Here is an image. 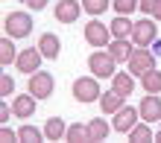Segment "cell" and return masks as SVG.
Listing matches in <instances>:
<instances>
[{"label": "cell", "mask_w": 161, "mask_h": 143, "mask_svg": "<svg viewBox=\"0 0 161 143\" xmlns=\"http://www.w3.org/2000/svg\"><path fill=\"white\" fill-rule=\"evenodd\" d=\"M70 93H73V99H76V102H82V105L100 102V97H103V91H100V79H97L94 73H91V76H79V79L73 82Z\"/></svg>", "instance_id": "1"}, {"label": "cell", "mask_w": 161, "mask_h": 143, "mask_svg": "<svg viewBox=\"0 0 161 143\" xmlns=\"http://www.w3.org/2000/svg\"><path fill=\"white\" fill-rule=\"evenodd\" d=\"M88 70L97 76V79H111L117 73V61L108 50H94L88 56Z\"/></svg>", "instance_id": "2"}, {"label": "cell", "mask_w": 161, "mask_h": 143, "mask_svg": "<svg viewBox=\"0 0 161 143\" xmlns=\"http://www.w3.org/2000/svg\"><path fill=\"white\" fill-rule=\"evenodd\" d=\"M3 29H6L9 38L21 41V38L32 35V15L30 12H9L6 21H3Z\"/></svg>", "instance_id": "3"}, {"label": "cell", "mask_w": 161, "mask_h": 143, "mask_svg": "<svg viewBox=\"0 0 161 143\" xmlns=\"http://www.w3.org/2000/svg\"><path fill=\"white\" fill-rule=\"evenodd\" d=\"M155 38H158V21L153 15L135 21V26H132V41H135V47H149Z\"/></svg>", "instance_id": "4"}, {"label": "cell", "mask_w": 161, "mask_h": 143, "mask_svg": "<svg viewBox=\"0 0 161 143\" xmlns=\"http://www.w3.org/2000/svg\"><path fill=\"white\" fill-rule=\"evenodd\" d=\"M129 73L135 76V79H141L144 73H149L155 67V53L149 50V47H135V53H132V59L126 61Z\"/></svg>", "instance_id": "5"}, {"label": "cell", "mask_w": 161, "mask_h": 143, "mask_svg": "<svg viewBox=\"0 0 161 143\" xmlns=\"http://www.w3.org/2000/svg\"><path fill=\"white\" fill-rule=\"evenodd\" d=\"M53 88H56V79H53L47 70H35V73H30L26 91H30L35 99H50V97H53Z\"/></svg>", "instance_id": "6"}, {"label": "cell", "mask_w": 161, "mask_h": 143, "mask_svg": "<svg viewBox=\"0 0 161 143\" xmlns=\"http://www.w3.org/2000/svg\"><path fill=\"white\" fill-rule=\"evenodd\" d=\"M85 44L88 47H97V50H103V47L111 44V26L103 24V21H88L85 24Z\"/></svg>", "instance_id": "7"}, {"label": "cell", "mask_w": 161, "mask_h": 143, "mask_svg": "<svg viewBox=\"0 0 161 143\" xmlns=\"http://www.w3.org/2000/svg\"><path fill=\"white\" fill-rule=\"evenodd\" d=\"M135 123H141V111L135 105H123L120 111L111 114V129H114L117 135H129V129L135 126Z\"/></svg>", "instance_id": "8"}, {"label": "cell", "mask_w": 161, "mask_h": 143, "mask_svg": "<svg viewBox=\"0 0 161 143\" xmlns=\"http://www.w3.org/2000/svg\"><path fill=\"white\" fill-rule=\"evenodd\" d=\"M41 50H38V44L35 47H24L21 53H18V59H15V67H18V73H35V70H41Z\"/></svg>", "instance_id": "9"}, {"label": "cell", "mask_w": 161, "mask_h": 143, "mask_svg": "<svg viewBox=\"0 0 161 143\" xmlns=\"http://www.w3.org/2000/svg\"><path fill=\"white\" fill-rule=\"evenodd\" d=\"M53 15L59 24H76L82 15V0H56Z\"/></svg>", "instance_id": "10"}, {"label": "cell", "mask_w": 161, "mask_h": 143, "mask_svg": "<svg viewBox=\"0 0 161 143\" xmlns=\"http://www.w3.org/2000/svg\"><path fill=\"white\" fill-rule=\"evenodd\" d=\"M138 111H141V120L144 123H158L161 120V93H144Z\"/></svg>", "instance_id": "11"}, {"label": "cell", "mask_w": 161, "mask_h": 143, "mask_svg": "<svg viewBox=\"0 0 161 143\" xmlns=\"http://www.w3.org/2000/svg\"><path fill=\"white\" fill-rule=\"evenodd\" d=\"M123 105H126V93H120V91H114V88L103 91V97H100V111L106 114V117H111V114L120 111Z\"/></svg>", "instance_id": "12"}, {"label": "cell", "mask_w": 161, "mask_h": 143, "mask_svg": "<svg viewBox=\"0 0 161 143\" xmlns=\"http://www.w3.org/2000/svg\"><path fill=\"white\" fill-rule=\"evenodd\" d=\"M106 50L114 56V61L120 64H126L129 59H132V53H135V41H132V38H111V44L106 47Z\"/></svg>", "instance_id": "13"}, {"label": "cell", "mask_w": 161, "mask_h": 143, "mask_svg": "<svg viewBox=\"0 0 161 143\" xmlns=\"http://www.w3.org/2000/svg\"><path fill=\"white\" fill-rule=\"evenodd\" d=\"M35 99L30 91L26 93H15V99H12V111H15V117H21V120H30L32 114H35Z\"/></svg>", "instance_id": "14"}, {"label": "cell", "mask_w": 161, "mask_h": 143, "mask_svg": "<svg viewBox=\"0 0 161 143\" xmlns=\"http://www.w3.org/2000/svg\"><path fill=\"white\" fill-rule=\"evenodd\" d=\"M38 50H41V56H44L47 61H56V59H59V53H62L59 35H56V32H41V38H38Z\"/></svg>", "instance_id": "15"}, {"label": "cell", "mask_w": 161, "mask_h": 143, "mask_svg": "<svg viewBox=\"0 0 161 143\" xmlns=\"http://www.w3.org/2000/svg\"><path fill=\"white\" fill-rule=\"evenodd\" d=\"M132 143H153L155 140V131H153V123H135V126L129 129V135H126Z\"/></svg>", "instance_id": "16"}, {"label": "cell", "mask_w": 161, "mask_h": 143, "mask_svg": "<svg viewBox=\"0 0 161 143\" xmlns=\"http://www.w3.org/2000/svg\"><path fill=\"white\" fill-rule=\"evenodd\" d=\"M111 88L126 93V97H132V93H135V76H132L129 70H117L114 76H111Z\"/></svg>", "instance_id": "17"}, {"label": "cell", "mask_w": 161, "mask_h": 143, "mask_svg": "<svg viewBox=\"0 0 161 143\" xmlns=\"http://www.w3.org/2000/svg\"><path fill=\"white\" fill-rule=\"evenodd\" d=\"M64 140L68 143H91V129L85 123H70L68 131H64Z\"/></svg>", "instance_id": "18"}, {"label": "cell", "mask_w": 161, "mask_h": 143, "mask_svg": "<svg viewBox=\"0 0 161 143\" xmlns=\"http://www.w3.org/2000/svg\"><path fill=\"white\" fill-rule=\"evenodd\" d=\"M64 131H68V126H64L62 117H50L44 123V137L47 140H64Z\"/></svg>", "instance_id": "19"}, {"label": "cell", "mask_w": 161, "mask_h": 143, "mask_svg": "<svg viewBox=\"0 0 161 143\" xmlns=\"http://www.w3.org/2000/svg\"><path fill=\"white\" fill-rule=\"evenodd\" d=\"M132 26L135 21H129V15H117L111 21V38H132Z\"/></svg>", "instance_id": "20"}, {"label": "cell", "mask_w": 161, "mask_h": 143, "mask_svg": "<svg viewBox=\"0 0 161 143\" xmlns=\"http://www.w3.org/2000/svg\"><path fill=\"white\" fill-rule=\"evenodd\" d=\"M18 59V50H15V38H3L0 41V67H9V64H15Z\"/></svg>", "instance_id": "21"}, {"label": "cell", "mask_w": 161, "mask_h": 143, "mask_svg": "<svg viewBox=\"0 0 161 143\" xmlns=\"http://www.w3.org/2000/svg\"><path fill=\"white\" fill-rule=\"evenodd\" d=\"M141 88H144V93H161V70L153 67L149 73L141 76Z\"/></svg>", "instance_id": "22"}, {"label": "cell", "mask_w": 161, "mask_h": 143, "mask_svg": "<svg viewBox=\"0 0 161 143\" xmlns=\"http://www.w3.org/2000/svg\"><path fill=\"white\" fill-rule=\"evenodd\" d=\"M88 129H91V140H106L111 135V123L108 120H103V117H94L88 123Z\"/></svg>", "instance_id": "23"}, {"label": "cell", "mask_w": 161, "mask_h": 143, "mask_svg": "<svg viewBox=\"0 0 161 143\" xmlns=\"http://www.w3.org/2000/svg\"><path fill=\"white\" fill-rule=\"evenodd\" d=\"M108 9H111V0H82V12L91 15V18H100Z\"/></svg>", "instance_id": "24"}, {"label": "cell", "mask_w": 161, "mask_h": 143, "mask_svg": "<svg viewBox=\"0 0 161 143\" xmlns=\"http://www.w3.org/2000/svg\"><path fill=\"white\" fill-rule=\"evenodd\" d=\"M18 137H21V143H41V140H47L44 129H35V126H30V123L18 129Z\"/></svg>", "instance_id": "25"}, {"label": "cell", "mask_w": 161, "mask_h": 143, "mask_svg": "<svg viewBox=\"0 0 161 143\" xmlns=\"http://www.w3.org/2000/svg\"><path fill=\"white\" fill-rule=\"evenodd\" d=\"M138 3L141 0H111V9H114L117 15H132L138 9Z\"/></svg>", "instance_id": "26"}, {"label": "cell", "mask_w": 161, "mask_h": 143, "mask_svg": "<svg viewBox=\"0 0 161 143\" xmlns=\"http://www.w3.org/2000/svg\"><path fill=\"white\" fill-rule=\"evenodd\" d=\"M12 93H15V79H12V76H9V73H3V76H0V97H12Z\"/></svg>", "instance_id": "27"}, {"label": "cell", "mask_w": 161, "mask_h": 143, "mask_svg": "<svg viewBox=\"0 0 161 143\" xmlns=\"http://www.w3.org/2000/svg\"><path fill=\"white\" fill-rule=\"evenodd\" d=\"M0 140H3V143H15V140H21V137H18V131H12L9 126H3V129H0Z\"/></svg>", "instance_id": "28"}, {"label": "cell", "mask_w": 161, "mask_h": 143, "mask_svg": "<svg viewBox=\"0 0 161 143\" xmlns=\"http://www.w3.org/2000/svg\"><path fill=\"white\" fill-rule=\"evenodd\" d=\"M9 117H15V111L9 102H0V123H9Z\"/></svg>", "instance_id": "29"}, {"label": "cell", "mask_w": 161, "mask_h": 143, "mask_svg": "<svg viewBox=\"0 0 161 143\" xmlns=\"http://www.w3.org/2000/svg\"><path fill=\"white\" fill-rule=\"evenodd\" d=\"M24 3H26V9H32V12H41V9H47L50 0H24Z\"/></svg>", "instance_id": "30"}, {"label": "cell", "mask_w": 161, "mask_h": 143, "mask_svg": "<svg viewBox=\"0 0 161 143\" xmlns=\"http://www.w3.org/2000/svg\"><path fill=\"white\" fill-rule=\"evenodd\" d=\"M155 3H158V0H141V3H138V9H141V12H144V15H153Z\"/></svg>", "instance_id": "31"}, {"label": "cell", "mask_w": 161, "mask_h": 143, "mask_svg": "<svg viewBox=\"0 0 161 143\" xmlns=\"http://www.w3.org/2000/svg\"><path fill=\"white\" fill-rule=\"evenodd\" d=\"M149 50H153L155 56H161V38H155V41H153V44H149Z\"/></svg>", "instance_id": "32"}, {"label": "cell", "mask_w": 161, "mask_h": 143, "mask_svg": "<svg viewBox=\"0 0 161 143\" xmlns=\"http://www.w3.org/2000/svg\"><path fill=\"white\" fill-rule=\"evenodd\" d=\"M153 18L161 24V0H158V3H155V9H153Z\"/></svg>", "instance_id": "33"}, {"label": "cell", "mask_w": 161, "mask_h": 143, "mask_svg": "<svg viewBox=\"0 0 161 143\" xmlns=\"http://www.w3.org/2000/svg\"><path fill=\"white\" fill-rule=\"evenodd\" d=\"M155 140H158V143H161V129H158V135H155Z\"/></svg>", "instance_id": "34"}]
</instances>
